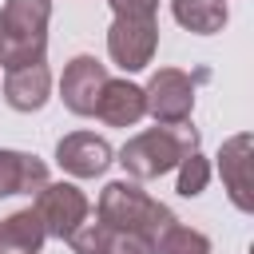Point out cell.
I'll return each instance as SVG.
<instances>
[{"label":"cell","mask_w":254,"mask_h":254,"mask_svg":"<svg viewBox=\"0 0 254 254\" xmlns=\"http://www.w3.org/2000/svg\"><path fill=\"white\" fill-rule=\"evenodd\" d=\"M171 16L194 36H214L226 28L230 8L226 0H171Z\"/></svg>","instance_id":"cell-15"},{"label":"cell","mask_w":254,"mask_h":254,"mask_svg":"<svg viewBox=\"0 0 254 254\" xmlns=\"http://www.w3.org/2000/svg\"><path fill=\"white\" fill-rule=\"evenodd\" d=\"M115 16H155L159 0H107Z\"/></svg>","instance_id":"cell-18"},{"label":"cell","mask_w":254,"mask_h":254,"mask_svg":"<svg viewBox=\"0 0 254 254\" xmlns=\"http://www.w3.org/2000/svg\"><path fill=\"white\" fill-rule=\"evenodd\" d=\"M143 99L155 123H187L194 111V79L179 67H159L151 83L143 87Z\"/></svg>","instance_id":"cell-5"},{"label":"cell","mask_w":254,"mask_h":254,"mask_svg":"<svg viewBox=\"0 0 254 254\" xmlns=\"http://www.w3.org/2000/svg\"><path fill=\"white\" fill-rule=\"evenodd\" d=\"M151 254H210V238L198 234V230H190V226L171 222V226L155 238Z\"/></svg>","instance_id":"cell-16"},{"label":"cell","mask_w":254,"mask_h":254,"mask_svg":"<svg viewBox=\"0 0 254 254\" xmlns=\"http://www.w3.org/2000/svg\"><path fill=\"white\" fill-rule=\"evenodd\" d=\"M206 183H210V163L194 151V155H187L183 163H179V194L183 198H194V194H202L206 190Z\"/></svg>","instance_id":"cell-17"},{"label":"cell","mask_w":254,"mask_h":254,"mask_svg":"<svg viewBox=\"0 0 254 254\" xmlns=\"http://www.w3.org/2000/svg\"><path fill=\"white\" fill-rule=\"evenodd\" d=\"M44 238H48V230H44L36 206L12 210L0 222V254H40L44 250Z\"/></svg>","instance_id":"cell-14"},{"label":"cell","mask_w":254,"mask_h":254,"mask_svg":"<svg viewBox=\"0 0 254 254\" xmlns=\"http://www.w3.org/2000/svg\"><path fill=\"white\" fill-rule=\"evenodd\" d=\"M194 151H198V131L187 119V123H163V127L139 131L135 139L123 143L119 163L131 179H159V175L175 171Z\"/></svg>","instance_id":"cell-1"},{"label":"cell","mask_w":254,"mask_h":254,"mask_svg":"<svg viewBox=\"0 0 254 254\" xmlns=\"http://www.w3.org/2000/svg\"><path fill=\"white\" fill-rule=\"evenodd\" d=\"M159 48V24L155 16H115L107 28V56L123 71H143Z\"/></svg>","instance_id":"cell-4"},{"label":"cell","mask_w":254,"mask_h":254,"mask_svg":"<svg viewBox=\"0 0 254 254\" xmlns=\"http://www.w3.org/2000/svg\"><path fill=\"white\" fill-rule=\"evenodd\" d=\"M107 67L95 60V56H75L67 67H64V79H60V99L67 111L75 115H95V99L107 83Z\"/></svg>","instance_id":"cell-8"},{"label":"cell","mask_w":254,"mask_h":254,"mask_svg":"<svg viewBox=\"0 0 254 254\" xmlns=\"http://www.w3.org/2000/svg\"><path fill=\"white\" fill-rule=\"evenodd\" d=\"M87 198L75 183H48L40 194H36V214L48 230V238H71L79 230V222H87Z\"/></svg>","instance_id":"cell-6"},{"label":"cell","mask_w":254,"mask_h":254,"mask_svg":"<svg viewBox=\"0 0 254 254\" xmlns=\"http://www.w3.org/2000/svg\"><path fill=\"white\" fill-rule=\"evenodd\" d=\"M52 0H4L0 8V67L40 64L48 52Z\"/></svg>","instance_id":"cell-3"},{"label":"cell","mask_w":254,"mask_h":254,"mask_svg":"<svg viewBox=\"0 0 254 254\" xmlns=\"http://www.w3.org/2000/svg\"><path fill=\"white\" fill-rule=\"evenodd\" d=\"M95 115L111 127H135L143 115H147V99H143V87L131 83V79H107L99 99H95Z\"/></svg>","instance_id":"cell-10"},{"label":"cell","mask_w":254,"mask_h":254,"mask_svg":"<svg viewBox=\"0 0 254 254\" xmlns=\"http://www.w3.org/2000/svg\"><path fill=\"white\" fill-rule=\"evenodd\" d=\"M75 254H151V246L119 226L107 222H79V230L67 238Z\"/></svg>","instance_id":"cell-12"},{"label":"cell","mask_w":254,"mask_h":254,"mask_svg":"<svg viewBox=\"0 0 254 254\" xmlns=\"http://www.w3.org/2000/svg\"><path fill=\"white\" fill-rule=\"evenodd\" d=\"M56 163L71 175V179H95L103 175L115 159H111V147L107 139L91 135V131H75V135H64L56 143Z\"/></svg>","instance_id":"cell-9"},{"label":"cell","mask_w":254,"mask_h":254,"mask_svg":"<svg viewBox=\"0 0 254 254\" xmlns=\"http://www.w3.org/2000/svg\"><path fill=\"white\" fill-rule=\"evenodd\" d=\"M48 91H52V71L48 64H24V67H8V79H4V99L12 111H40L48 103Z\"/></svg>","instance_id":"cell-11"},{"label":"cell","mask_w":254,"mask_h":254,"mask_svg":"<svg viewBox=\"0 0 254 254\" xmlns=\"http://www.w3.org/2000/svg\"><path fill=\"white\" fill-rule=\"evenodd\" d=\"M95 218L107 222V226H119V230H127V234H135V238H143L147 246H155V238H159L171 222H179V218L171 214V206H163L159 198H151L143 187H135V183H127V179L107 183V187L99 190Z\"/></svg>","instance_id":"cell-2"},{"label":"cell","mask_w":254,"mask_h":254,"mask_svg":"<svg viewBox=\"0 0 254 254\" xmlns=\"http://www.w3.org/2000/svg\"><path fill=\"white\" fill-rule=\"evenodd\" d=\"M218 175H222V187H226L230 202L242 214H250L254 210V139H250V131H238L222 143Z\"/></svg>","instance_id":"cell-7"},{"label":"cell","mask_w":254,"mask_h":254,"mask_svg":"<svg viewBox=\"0 0 254 254\" xmlns=\"http://www.w3.org/2000/svg\"><path fill=\"white\" fill-rule=\"evenodd\" d=\"M48 187V167L36 155L0 147V198L8 194H40Z\"/></svg>","instance_id":"cell-13"}]
</instances>
